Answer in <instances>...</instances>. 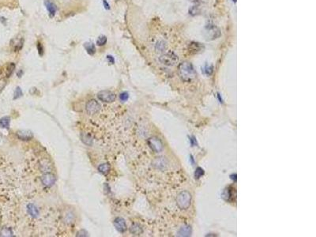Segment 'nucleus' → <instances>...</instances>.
Listing matches in <instances>:
<instances>
[{
  "instance_id": "1",
  "label": "nucleus",
  "mask_w": 316,
  "mask_h": 237,
  "mask_svg": "<svg viewBox=\"0 0 316 237\" xmlns=\"http://www.w3.org/2000/svg\"><path fill=\"white\" fill-rule=\"evenodd\" d=\"M179 74L184 82H191L196 78V71L191 62H184L179 66Z\"/></svg>"
},
{
  "instance_id": "2",
  "label": "nucleus",
  "mask_w": 316,
  "mask_h": 237,
  "mask_svg": "<svg viewBox=\"0 0 316 237\" xmlns=\"http://www.w3.org/2000/svg\"><path fill=\"white\" fill-rule=\"evenodd\" d=\"M159 61L160 63L165 66H174L178 63L179 58L172 51H168L159 57Z\"/></svg>"
},
{
  "instance_id": "3",
  "label": "nucleus",
  "mask_w": 316,
  "mask_h": 237,
  "mask_svg": "<svg viewBox=\"0 0 316 237\" xmlns=\"http://www.w3.org/2000/svg\"><path fill=\"white\" fill-rule=\"evenodd\" d=\"M204 36L207 40H213L220 37L221 31L219 28L213 24L209 23L204 28Z\"/></svg>"
},
{
  "instance_id": "4",
  "label": "nucleus",
  "mask_w": 316,
  "mask_h": 237,
  "mask_svg": "<svg viewBox=\"0 0 316 237\" xmlns=\"http://www.w3.org/2000/svg\"><path fill=\"white\" fill-rule=\"evenodd\" d=\"M191 195L188 191H183L178 195L176 203L181 210H187L191 206Z\"/></svg>"
},
{
  "instance_id": "5",
  "label": "nucleus",
  "mask_w": 316,
  "mask_h": 237,
  "mask_svg": "<svg viewBox=\"0 0 316 237\" xmlns=\"http://www.w3.org/2000/svg\"><path fill=\"white\" fill-rule=\"evenodd\" d=\"M97 97L102 102L112 103L116 99V95L109 90H103L97 93Z\"/></svg>"
},
{
  "instance_id": "6",
  "label": "nucleus",
  "mask_w": 316,
  "mask_h": 237,
  "mask_svg": "<svg viewBox=\"0 0 316 237\" xmlns=\"http://www.w3.org/2000/svg\"><path fill=\"white\" fill-rule=\"evenodd\" d=\"M148 144L149 147L155 153H160L163 150V143L160 139L156 137H152L148 140Z\"/></svg>"
},
{
  "instance_id": "7",
  "label": "nucleus",
  "mask_w": 316,
  "mask_h": 237,
  "mask_svg": "<svg viewBox=\"0 0 316 237\" xmlns=\"http://www.w3.org/2000/svg\"><path fill=\"white\" fill-rule=\"evenodd\" d=\"M100 109V104L96 100H90L86 103V110L89 115H95L99 112Z\"/></svg>"
},
{
  "instance_id": "8",
  "label": "nucleus",
  "mask_w": 316,
  "mask_h": 237,
  "mask_svg": "<svg viewBox=\"0 0 316 237\" xmlns=\"http://www.w3.org/2000/svg\"><path fill=\"white\" fill-rule=\"evenodd\" d=\"M10 47L13 48L14 51H19L22 49L24 46V37L22 35H18L17 37H14L10 42Z\"/></svg>"
},
{
  "instance_id": "9",
  "label": "nucleus",
  "mask_w": 316,
  "mask_h": 237,
  "mask_svg": "<svg viewBox=\"0 0 316 237\" xmlns=\"http://www.w3.org/2000/svg\"><path fill=\"white\" fill-rule=\"evenodd\" d=\"M41 182L45 187H51L55 183V176L51 172H46L41 176Z\"/></svg>"
},
{
  "instance_id": "10",
  "label": "nucleus",
  "mask_w": 316,
  "mask_h": 237,
  "mask_svg": "<svg viewBox=\"0 0 316 237\" xmlns=\"http://www.w3.org/2000/svg\"><path fill=\"white\" fill-rule=\"evenodd\" d=\"M114 226L116 228V230L120 233H124L127 230V224L125 222V220L122 217H117L115 219L114 221Z\"/></svg>"
},
{
  "instance_id": "11",
  "label": "nucleus",
  "mask_w": 316,
  "mask_h": 237,
  "mask_svg": "<svg viewBox=\"0 0 316 237\" xmlns=\"http://www.w3.org/2000/svg\"><path fill=\"white\" fill-rule=\"evenodd\" d=\"M16 135L18 139L22 141H29L31 140L33 137V134L32 133V131H28V130L18 131H17Z\"/></svg>"
},
{
  "instance_id": "12",
  "label": "nucleus",
  "mask_w": 316,
  "mask_h": 237,
  "mask_svg": "<svg viewBox=\"0 0 316 237\" xmlns=\"http://www.w3.org/2000/svg\"><path fill=\"white\" fill-rule=\"evenodd\" d=\"M167 164V161H166V159H164V157H156L153 161V167L160 170L165 169Z\"/></svg>"
},
{
  "instance_id": "13",
  "label": "nucleus",
  "mask_w": 316,
  "mask_h": 237,
  "mask_svg": "<svg viewBox=\"0 0 316 237\" xmlns=\"http://www.w3.org/2000/svg\"><path fill=\"white\" fill-rule=\"evenodd\" d=\"M44 5H45L47 10L48 11V14H49L50 18H53V17L55 15V14H56V5H55L53 2H51V0H45Z\"/></svg>"
},
{
  "instance_id": "14",
  "label": "nucleus",
  "mask_w": 316,
  "mask_h": 237,
  "mask_svg": "<svg viewBox=\"0 0 316 237\" xmlns=\"http://www.w3.org/2000/svg\"><path fill=\"white\" fill-rule=\"evenodd\" d=\"M204 47L202 44L198 42H191L188 45V50L190 53L192 54H196V53L200 52L203 50Z\"/></svg>"
},
{
  "instance_id": "15",
  "label": "nucleus",
  "mask_w": 316,
  "mask_h": 237,
  "mask_svg": "<svg viewBox=\"0 0 316 237\" xmlns=\"http://www.w3.org/2000/svg\"><path fill=\"white\" fill-rule=\"evenodd\" d=\"M27 212L30 217L33 218H36L40 215V210L33 203H29L27 206Z\"/></svg>"
},
{
  "instance_id": "16",
  "label": "nucleus",
  "mask_w": 316,
  "mask_h": 237,
  "mask_svg": "<svg viewBox=\"0 0 316 237\" xmlns=\"http://www.w3.org/2000/svg\"><path fill=\"white\" fill-rule=\"evenodd\" d=\"M111 170V165L108 163H104L99 165L98 171L103 175H107L109 171Z\"/></svg>"
},
{
  "instance_id": "17",
  "label": "nucleus",
  "mask_w": 316,
  "mask_h": 237,
  "mask_svg": "<svg viewBox=\"0 0 316 237\" xmlns=\"http://www.w3.org/2000/svg\"><path fill=\"white\" fill-rule=\"evenodd\" d=\"M81 139H82V142L84 144L87 145V146H92L93 145V139L91 137L90 135H88L86 133H82L81 135Z\"/></svg>"
},
{
  "instance_id": "18",
  "label": "nucleus",
  "mask_w": 316,
  "mask_h": 237,
  "mask_svg": "<svg viewBox=\"0 0 316 237\" xmlns=\"http://www.w3.org/2000/svg\"><path fill=\"white\" fill-rule=\"evenodd\" d=\"M191 233V228L190 226H183L179 230L178 235L180 236H189Z\"/></svg>"
},
{
  "instance_id": "19",
  "label": "nucleus",
  "mask_w": 316,
  "mask_h": 237,
  "mask_svg": "<svg viewBox=\"0 0 316 237\" xmlns=\"http://www.w3.org/2000/svg\"><path fill=\"white\" fill-rule=\"evenodd\" d=\"M130 232L133 235H140L142 233V228L138 224H133L130 228Z\"/></svg>"
},
{
  "instance_id": "20",
  "label": "nucleus",
  "mask_w": 316,
  "mask_h": 237,
  "mask_svg": "<svg viewBox=\"0 0 316 237\" xmlns=\"http://www.w3.org/2000/svg\"><path fill=\"white\" fill-rule=\"evenodd\" d=\"M84 47H85V48H86V51H87V53L89 55H93L95 53H96V47H95L94 44H93V43H86L85 45H84Z\"/></svg>"
},
{
  "instance_id": "21",
  "label": "nucleus",
  "mask_w": 316,
  "mask_h": 237,
  "mask_svg": "<svg viewBox=\"0 0 316 237\" xmlns=\"http://www.w3.org/2000/svg\"><path fill=\"white\" fill-rule=\"evenodd\" d=\"M10 118L9 117H2V118H0V127L8 129L10 127Z\"/></svg>"
},
{
  "instance_id": "22",
  "label": "nucleus",
  "mask_w": 316,
  "mask_h": 237,
  "mask_svg": "<svg viewBox=\"0 0 316 237\" xmlns=\"http://www.w3.org/2000/svg\"><path fill=\"white\" fill-rule=\"evenodd\" d=\"M13 232L10 228H2L0 230V236H13Z\"/></svg>"
},
{
  "instance_id": "23",
  "label": "nucleus",
  "mask_w": 316,
  "mask_h": 237,
  "mask_svg": "<svg viewBox=\"0 0 316 237\" xmlns=\"http://www.w3.org/2000/svg\"><path fill=\"white\" fill-rule=\"evenodd\" d=\"M15 70V64L11 62L6 67V78H9L10 77V75L13 74L14 70Z\"/></svg>"
},
{
  "instance_id": "24",
  "label": "nucleus",
  "mask_w": 316,
  "mask_h": 237,
  "mask_svg": "<svg viewBox=\"0 0 316 237\" xmlns=\"http://www.w3.org/2000/svg\"><path fill=\"white\" fill-rule=\"evenodd\" d=\"M107 37L105 36H101V37H98L97 40H96V44L99 46V47H102V46L105 45L106 43H107Z\"/></svg>"
},
{
  "instance_id": "25",
  "label": "nucleus",
  "mask_w": 316,
  "mask_h": 237,
  "mask_svg": "<svg viewBox=\"0 0 316 237\" xmlns=\"http://www.w3.org/2000/svg\"><path fill=\"white\" fill-rule=\"evenodd\" d=\"M65 222L67 223L68 224H72L73 222H75V216L72 213H68L67 214L65 217Z\"/></svg>"
},
{
  "instance_id": "26",
  "label": "nucleus",
  "mask_w": 316,
  "mask_h": 237,
  "mask_svg": "<svg viewBox=\"0 0 316 237\" xmlns=\"http://www.w3.org/2000/svg\"><path fill=\"white\" fill-rule=\"evenodd\" d=\"M23 95V93H22V90L20 87H17L16 90H15L14 93V100H16V99L20 98Z\"/></svg>"
},
{
  "instance_id": "27",
  "label": "nucleus",
  "mask_w": 316,
  "mask_h": 237,
  "mask_svg": "<svg viewBox=\"0 0 316 237\" xmlns=\"http://www.w3.org/2000/svg\"><path fill=\"white\" fill-rule=\"evenodd\" d=\"M204 175V170L202 169V168H196L195 170V172H194V176H195V179H199L200 177H202V175Z\"/></svg>"
},
{
  "instance_id": "28",
  "label": "nucleus",
  "mask_w": 316,
  "mask_h": 237,
  "mask_svg": "<svg viewBox=\"0 0 316 237\" xmlns=\"http://www.w3.org/2000/svg\"><path fill=\"white\" fill-rule=\"evenodd\" d=\"M232 197V192H231V190L229 189V188H228V189H225V191H224V193H223V198L225 200H229V199Z\"/></svg>"
},
{
  "instance_id": "29",
  "label": "nucleus",
  "mask_w": 316,
  "mask_h": 237,
  "mask_svg": "<svg viewBox=\"0 0 316 237\" xmlns=\"http://www.w3.org/2000/svg\"><path fill=\"white\" fill-rule=\"evenodd\" d=\"M129 98V94L127 92H124V93H122L120 95V100L122 101V102H125L128 100Z\"/></svg>"
},
{
  "instance_id": "30",
  "label": "nucleus",
  "mask_w": 316,
  "mask_h": 237,
  "mask_svg": "<svg viewBox=\"0 0 316 237\" xmlns=\"http://www.w3.org/2000/svg\"><path fill=\"white\" fill-rule=\"evenodd\" d=\"M164 49H165V45L164 44V43L158 42L156 44V50L157 51H163Z\"/></svg>"
},
{
  "instance_id": "31",
  "label": "nucleus",
  "mask_w": 316,
  "mask_h": 237,
  "mask_svg": "<svg viewBox=\"0 0 316 237\" xmlns=\"http://www.w3.org/2000/svg\"><path fill=\"white\" fill-rule=\"evenodd\" d=\"M6 86V78H1L0 79V93H2V90H4V88Z\"/></svg>"
},
{
  "instance_id": "32",
  "label": "nucleus",
  "mask_w": 316,
  "mask_h": 237,
  "mask_svg": "<svg viewBox=\"0 0 316 237\" xmlns=\"http://www.w3.org/2000/svg\"><path fill=\"white\" fill-rule=\"evenodd\" d=\"M36 47H37V50H38L39 55H40V56H42V55H43V54H44V47H43L42 44H40V42H37Z\"/></svg>"
},
{
  "instance_id": "33",
  "label": "nucleus",
  "mask_w": 316,
  "mask_h": 237,
  "mask_svg": "<svg viewBox=\"0 0 316 237\" xmlns=\"http://www.w3.org/2000/svg\"><path fill=\"white\" fill-rule=\"evenodd\" d=\"M78 235V236H79V235H80V236H86V235H87V232H86L85 230H81L80 232H78V235Z\"/></svg>"
},
{
  "instance_id": "34",
  "label": "nucleus",
  "mask_w": 316,
  "mask_h": 237,
  "mask_svg": "<svg viewBox=\"0 0 316 237\" xmlns=\"http://www.w3.org/2000/svg\"><path fill=\"white\" fill-rule=\"evenodd\" d=\"M107 61H108V62L110 64H114L115 59H114V58H113L112 56H111V55H107Z\"/></svg>"
},
{
  "instance_id": "35",
  "label": "nucleus",
  "mask_w": 316,
  "mask_h": 237,
  "mask_svg": "<svg viewBox=\"0 0 316 237\" xmlns=\"http://www.w3.org/2000/svg\"><path fill=\"white\" fill-rule=\"evenodd\" d=\"M205 72H206V74H210L211 73H212V71H213V67L212 66H206L205 67Z\"/></svg>"
},
{
  "instance_id": "36",
  "label": "nucleus",
  "mask_w": 316,
  "mask_h": 237,
  "mask_svg": "<svg viewBox=\"0 0 316 237\" xmlns=\"http://www.w3.org/2000/svg\"><path fill=\"white\" fill-rule=\"evenodd\" d=\"M103 4H104V6L105 9H107V10L110 9V6H109L108 2H107V0H103Z\"/></svg>"
},
{
  "instance_id": "37",
  "label": "nucleus",
  "mask_w": 316,
  "mask_h": 237,
  "mask_svg": "<svg viewBox=\"0 0 316 237\" xmlns=\"http://www.w3.org/2000/svg\"><path fill=\"white\" fill-rule=\"evenodd\" d=\"M190 141H191V145H193V146H194V144H195V143H197V142H196V139H194V137L191 138V139H190Z\"/></svg>"
},
{
  "instance_id": "38",
  "label": "nucleus",
  "mask_w": 316,
  "mask_h": 237,
  "mask_svg": "<svg viewBox=\"0 0 316 237\" xmlns=\"http://www.w3.org/2000/svg\"><path fill=\"white\" fill-rule=\"evenodd\" d=\"M189 1H191V2H194V3H198V2H199L201 0H189Z\"/></svg>"
},
{
  "instance_id": "39",
  "label": "nucleus",
  "mask_w": 316,
  "mask_h": 237,
  "mask_svg": "<svg viewBox=\"0 0 316 237\" xmlns=\"http://www.w3.org/2000/svg\"><path fill=\"white\" fill-rule=\"evenodd\" d=\"M233 2H236V0H233Z\"/></svg>"
}]
</instances>
